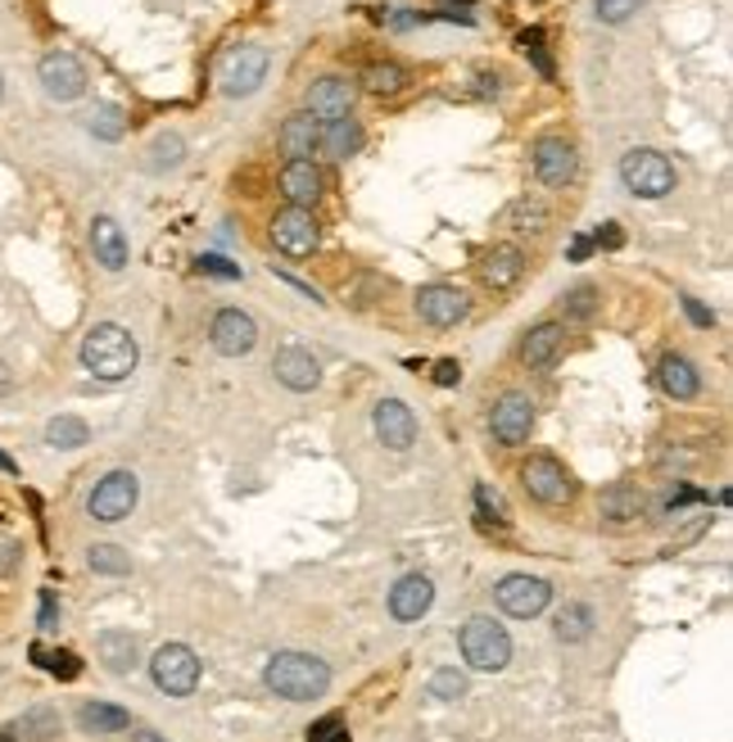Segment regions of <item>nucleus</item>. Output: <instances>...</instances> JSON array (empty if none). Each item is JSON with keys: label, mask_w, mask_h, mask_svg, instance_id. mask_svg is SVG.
I'll return each mask as SVG.
<instances>
[{"label": "nucleus", "mask_w": 733, "mask_h": 742, "mask_svg": "<svg viewBox=\"0 0 733 742\" xmlns=\"http://www.w3.org/2000/svg\"><path fill=\"white\" fill-rule=\"evenodd\" d=\"M136 362H141L136 339L122 331L118 322H100V326L86 331V339H82V367H86L96 381H122V376H132Z\"/></svg>", "instance_id": "f257e3e1"}, {"label": "nucleus", "mask_w": 733, "mask_h": 742, "mask_svg": "<svg viewBox=\"0 0 733 742\" xmlns=\"http://www.w3.org/2000/svg\"><path fill=\"white\" fill-rule=\"evenodd\" d=\"M263 684L286 702H313L331 689V666L313 653H277L263 670Z\"/></svg>", "instance_id": "f03ea898"}, {"label": "nucleus", "mask_w": 733, "mask_h": 742, "mask_svg": "<svg viewBox=\"0 0 733 742\" xmlns=\"http://www.w3.org/2000/svg\"><path fill=\"white\" fill-rule=\"evenodd\" d=\"M457 647H462V657L471 670H503L512 661V638L498 621H489V615H471V621L462 625V634H457Z\"/></svg>", "instance_id": "7ed1b4c3"}, {"label": "nucleus", "mask_w": 733, "mask_h": 742, "mask_svg": "<svg viewBox=\"0 0 733 742\" xmlns=\"http://www.w3.org/2000/svg\"><path fill=\"white\" fill-rule=\"evenodd\" d=\"M621 181L638 200H661L675 191V168H670V159L657 149H629L621 159Z\"/></svg>", "instance_id": "20e7f679"}, {"label": "nucleus", "mask_w": 733, "mask_h": 742, "mask_svg": "<svg viewBox=\"0 0 733 742\" xmlns=\"http://www.w3.org/2000/svg\"><path fill=\"white\" fill-rule=\"evenodd\" d=\"M149 674L168 697H191L200 684V657L191 653L187 643H164L155 661H149Z\"/></svg>", "instance_id": "39448f33"}, {"label": "nucleus", "mask_w": 733, "mask_h": 742, "mask_svg": "<svg viewBox=\"0 0 733 742\" xmlns=\"http://www.w3.org/2000/svg\"><path fill=\"white\" fill-rule=\"evenodd\" d=\"M521 484H526L530 499H539L548 507H562V503L575 499V480L566 476V467L557 457H530L521 467Z\"/></svg>", "instance_id": "423d86ee"}, {"label": "nucleus", "mask_w": 733, "mask_h": 742, "mask_svg": "<svg viewBox=\"0 0 733 742\" xmlns=\"http://www.w3.org/2000/svg\"><path fill=\"white\" fill-rule=\"evenodd\" d=\"M317 240H322V231H317V218L309 208H281L277 218H272V244H277L281 254H290V259H303V254H313L317 250Z\"/></svg>", "instance_id": "0eeeda50"}, {"label": "nucleus", "mask_w": 733, "mask_h": 742, "mask_svg": "<svg viewBox=\"0 0 733 742\" xmlns=\"http://www.w3.org/2000/svg\"><path fill=\"white\" fill-rule=\"evenodd\" d=\"M136 499H141L136 476H132V471H109V476L96 484V493H91V516L105 520V525H113V520H122V516H132Z\"/></svg>", "instance_id": "6e6552de"}, {"label": "nucleus", "mask_w": 733, "mask_h": 742, "mask_svg": "<svg viewBox=\"0 0 733 742\" xmlns=\"http://www.w3.org/2000/svg\"><path fill=\"white\" fill-rule=\"evenodd\" d=\"M489 426H494V440H498V444H507V448L526 444L530 430H534V404H530L526 394L507 390L498 404H494V412H489Z\"/></svg>", "instance_id": "1a4fd4ad"}, {"label": "nucleus", "mask_w": 733, "mask_h": 742, "mask_svg": "<svg viewBox=\"0 0 733 742\" xmlns=\"http://www.w3.org/2000/svg\"><path fill=\"white\" fill-rule=\"evenodd\" d=\"M37 77H41L50 100H77L82 91H86V69H82V59L69 55V50L46 55L41 64H37Z\"/></svg>", "instance_id": "9d476101"}, {"label": "nucleus", "mask_w": 733, "mask_h": 742, "mask_svg": "<svg viewBox=\"0 0 733 742\" xmlns=\"http://www.w3.org/2000/svg\"><path fill=\"white\" fill-rule=\"evenodd\" d=\"M263 77H267V50L263 46H240L223 59V91L227 96H254Z\"/></svg>", "instance_id": "9b49d317"}, {"label": "nucleus", "mask_w": 733, "mask_h": 742, "mask_svg": "<svg viewBox=\"0 0 733 742\" xmlns=\"http://www.w3.org/2000/svg\"><path fill=\"white\" fill-rule=\"evenodd\" d=\"M494 598H498V607L507 615H516V621H530V615H539L548 607L553 589H548L543 579H534V575H507L494 589Z\"/></svg>", "instance_id": "f8f14e48"}, {"label": "nucleus", "mask_w": 733, "mask_h": 742, "mask_svg": "<svg viewBox=\"0 0 733 742\" xmlns=\"http://www.w3.org/2000/svg\"><path fill=\"white\" fill-rule=\"evenodd\" d=\"M213 349L223 358H244L254 345H259V326L250 313H240V308H223L218 318H213Z\"/></svg>", "instance_id": "ddd939ff"}, {"label": "nucleus", "mask_w": 733, "mask_h": 742, "mask_svg": "<svg viewBox=\"0 0 733 742\" xmlns=\"http://www.w3.org/2000/svg\"><path fill=\"white\" fill-rule=\"evenodd\" d=\"M376 440L394 453H408L417 444V417L408 404H399V398H381L376 404Z\"/></svg>", "instance_id": "4468645a"}, {"label": "nucleus", "mask_w": 733, "mask_h": 742, "mask_svg": "<svg viewBox=\"0 0 733 742\" xmlns=\"http://www.w3.org/2000/svg\"><path fill=\"white\" fill-rule=\"evenodd\" d=\"M467 295L462 290H453V286H425L421 295H417V313L431 322V326H440V331H448V326H457L467 318Z\"/></svg>", "instance_id": "2eb2a0df"}, {"label": "nucleus", "mask_w": 733, "mask_h": 742, "mask_svg": "<svg viewBox=\"0 0 733 742\" xmlns=\"http://www.w3.org/2000/svg\"><path fill=\"white\" fill-rule=\"evenodd\" d=\"M353 96H358V91H353L349 77H317V82L309 86V113L322 118V122H331V118H349Z\"/></svg>", "instance_id": "dca6fc26"}, {"label": "nucleus", "mask_w": 733, "mask_h": 742, "mask_svg": "<svg viewBox=\"0 0 733 742\" xmlns=\"http://www.w3.org/2000/svg\"><path fill=\"white\" fill-rule=\"evenodd\" d=\"M534 177L543 185H566L575 177V145L562 136H543L534 145Z\"/></svg>", "instance_id": "f3484780"}, {"label": "nucleus", "mask_w": 733, "mask_h": 742, "mask_svg": "<svg viewBox=\"0 0 733 742\" xmlns=\"http://www.w3.org/2000/svg\"><path fill=\"white\" fill-rule=\"evenodd\" d=\"M435 602V584L425 575H404L399 584L389 589V615L394 621H421Z\"/></svg>", "instance_id": "a211bd4d"}, {"label": "nucleus", "mask_w": 733, "mask_h": 742, "mask_svg": "<svg viewBox=\"0 0 733 742\" xmlns=\"http://www.w3.org/2000/svg\"><path fill=\"white\" fill-rule=\"evenodd\" d=\"M272 371H277V381H281L286 390H295V394H309V390H317V381H322L317 358H313L309 349H295V345L272 358Z\"/></svg>", "instance_id": "6ab92c4d"}, {"label": "nucleus", "mask_w": 733, "mask_h": 742, "mask_svg": "<svg viewBox=\"0 0 733 742\" xmlns=\"http://www.w3.org/2000/svg\"><path fill=\"white\" fill-rule=\"evenodd\" d=\"M521 276H526V254L516 250V244H494L480 263V282L489 290H507V286L521 282Z\"/></svg>", "instance_id": "aec40b11"}, {"label": "nucleus", "mask_w": 733, "mask_h": 742, "mask_svg": "<svg viewBox=\"0 0 733 742\" xmlns=\"http://www.w3.org/2000/svg\"><path fill=\"white\" fill-rule=\"evenodd\" d=\"M281 195H286L295 208L317 204V195H322V172H317V164H313V159H290V164L281 168Z\"/></svg>", "instance_id": "412c9836"}, {"label": "nucleus", "mask_w": 733, "mask_h": 742, "mask_svg": "<svg viewBox=\"0 0 733 742\" xmlns=\"http://www.w3.org/2000/svg\"><path fill=\"white\" fill-rule=\"evenodd\" d=\"M277 145L290 154V159H309V154L322 145V118H313V113H290V118L281 122V132H277Z\"/></svg>", "instance_id": "4be33fe9"}, {"label": "nucleus", "mask_w": 733, "mask_h": 742, "mask_svg": "<svg viewBox=\"0 0 733 742\" xmlns=\"http://www.w3.org/2000/svg\"><path fill=\"white\" fill-rule=\"evenodd\" d=\"M644 489L638 484H611L606 493H602V520L606 525H616V530H625V525H634L638 516H644Z\"/></svg>", "instance_id": "5701e85b"}, {"label": "nucleus", "mask_w": 733, "mask_h": 742, "mask_svg": "<svg viewBox=\"0 0 733 742\" xmlns=\"http://www.w3.org/2000/svg\"><path fill=\"white\" fill-rule=\"evenodd\" d=\"M91 250H96V263L109 267V272H122L128 267V236L113 218H96L91 223Z\"/></svg>", "instance_id": "b1692460"}, {"label": "nucleus", "mask_w": 733, "mask_h": 742, "mask_svg": "<svg viewBox=\"0 0 733 742\" xmlns=\"http://www.w3.org/2000/svg\"><path fill=\"white\" fill-rule=\"evenodd\" d=\"M657 381H661V390H665L670 398H680V404H688V398H697V390H701L697 367H693L688 358H680V354H665V358H661V367H657Z\"/></svg>", "instance_id": "393cba45"}, {"label": "nucleus", "mask_w": 733, "mask_h": 742, "mask_svg": "<svg viewBox=\"0 0 733 742\" xmlns=\"http://www.w3.org/2000/svg\"><path fill=\"white\" fill-rule=\"evenodd\" d=\"M562 339H566V331H562L557 322L534 326V331L526 335V345H521V362H526V367H548V362L562 354Z\"/></svg>", "instance_id": "a878e982"}, {"label": "nucleus", "mask_w": 733, "mask_h": 742, "mask_svg": "<svg viewBox=\"0 0 733 742\" xmlns=\"http://www.w3.org/2000/svg\"><path fill=\"white\" fill-rule=\"evenodd\" d=\"M358 145H362V128H358L353 118L322 122V145L317 149H326L331 159H349V154H358Z\"/></svg>", "instance_id": "bb28decb"}, {"label": "nucleus", "mask_w": 733, "mask_h": 742, "mask_svg": "<svg viewBox=\"0 0 733 742\" xmlns=\"http://www.w3.org/2000/svg\"><path fill=\"white\" fill-rule=\"evenodd\" d=\"M77 725L86 729V733H122L132 725V716L122 706H109V702H86L82 710H77Z\"/></svg>", "instance_id": "cd10ccee"}, {"label": "nucleus", "mask_w": 733, "mask_h": 742, "mask_svg": "<svg viewBox=\"0 0 733 742\" xmlns=\"http://www.w3.org/2000/svg\"><path fill=\"white\" fill-rule=\"evenodd\" d=\"M100 661L113 670V674H128L136 666V638L132 634H100Z\"/></svg>", "instance_id": "c85d7f7f"}, {"label": "nucleus", "mask_w": 733, "mask_h": 742, "mask_svg": "<svg viewBox=\"0 0 733 742\" xmlns=\"http://www.w3.org/2000/svg\"><path fill=\"white\" fill-rule=\"evenodd\" d=\"M503 227L507 231H543L548 227V204L543 200H516V204H507Z\"/></svg>", "instance_id": "c756f323"}, {"label": "nucleus", "mask_w": 733, "mask_h": 742, "mask_svg": "<svg viewBox=\"0 0 733 742\" xmlns=\"http://www.w3.org/2000/svg\"><path fill=\"white\" fill-rule=\"evenodd\" d=\"M55 733H59V716L46 706L27 710V716L14 725V742H55Z\"/></svg>", "instance_id": "7c9ffc66"}, {"label": "nucleus", "mask_w": 733, "mask_h": 742, "mask_svg": "<svg viewBox=\"0 0 733 742\" xmlns=\"http://www.w3.org/2000/svg\"><path fill=\"white\" fill-rule=\"evenodd\" d=\"M362 86L372 91V96H399L408 86V73L399 64H366L362 69Z\"/></svg>", "instance_id": "2f4dec72"}, {"label": "nucleus", "mask_w": 733, "mask_h": 742, "mask_svg": "<svg viewBox=\"0 0 733 742\" xmlns=\"http://www.w3.org/2000/svg\"><path fill=\"white\" fill-rule=\"evenodd\" d=\"M86 440H91V430L82 417H55L46 426V444H55V448H82Z\"/></svg>", "instance_id": "473e14b6"}, {"label": "nucleus", "mask_w": 733, "mask_h": 742, "mask_svg": "<svg viewBox=\"0 0 733 742\" xmlns=\"http://www.w3.org/2000/svg\"><path fill=\"white\" fill-rule=\"evenodd\" d=\"M589 634H593V611L585 602H570L557 615V638L562 643H579V638H589Z\"/></svg>", "instance_id": "72a5a7b5"}, {"label": "nucleus", "mask_w": 733, "mask_h": 742, "mask_svg": "<svg viewBox=\"0 0 733 742\" xmlns=\"http://www.w3.org/2000/svg\"><path fill=\"white\" fill-rule=\"evenodd\" d=\"M86 128L96 132L100 141H118L122 132H128V122H122L118 105H96V109H91V118H86Z\"/></svg>", "instance_id": "f704fd0d"}, {"label": "nucleus", "mask_w": 733, "mask_h": 742, "mask_svg": "<svg viewBox=\"0 0 733 742\" xmlns=\"http://www.w3.org/2000/svg\"><path fill=\"white\" fill-rule=\"evenodd\" d=\"M33 661H37L41 670H50L55 679H77V674H82V661H77V653H64V647H59V653H46V647H33Z\"/></svg>", "instance_id": "c9c22d12"}, {"label": "nucleus", "mask_w": 733, "mask_h": 742, "mask_svg": "<svg viewBox=\"0 0 733 742\" xmlns=\"http://www.w3.org/2000/svg\"><path fill=\"white\" fill-rule=\"evenodd\" d=\"M86 562H91V571H100V575H128L132 571V562L113 543H96V548L86 552Z\"/></svg>", "instance_id": "e433bc0d"}, {"label": "nucleus", "mask_w": 733, "mask_h": 742, "mask_svg": "<svg viewBox=\"0 0 733 742\" xmlns=\"http://www.w3.org/2000/svg\"><path fill=\"white\" fill-rule=\"evenodd\" d=\"M521 50L534 59V69L543 77H553V59H548V46H543V27H526V33H521Z\"/></svg>", "instance_id": "4c0bfd02"}, {"label": "nucleus", "mask_w": 733, "mask_h": 742, "mask_svg": "<svg viewBox=\"0 0 733 742\" xmlns=\"http://www.w3.org/2000/svg\"><path fill=\"white\" fill-rule=\"evenodd\" d=\"M648 0H598V23H629Z\"/></svg>", "instance_id": "58836bf2"}, {"label": "nucleus", "mask_w": 733, "mask_h": 742, "mask_svg": "<svg viewBox=\"0 0 733 742\" xmlns=\"http://www.w3.org/2000/svg\"><path fill=\"white\" fill-rule=\"evenodd\" d=\"M476 507L484 512V520H494V525H507V520H512V516H507V503H503L489 484H476Z\"/></svg>", "instance_id": "ea45409f"}, {"label": "nucleus", "mask_w": 733, "mask_h": 742, "mask_svg": "<svg viewBox=\"0 0 733 742\" xmlns=\"http://www.w3.org/2000/svg\"><path fill=\"white\" fill-rule=\"evenodd\" d=\"M431 693L444 697V702L462 697V693H467V674H462V670H440V674L431 679Z\"/></svg>", "instance_id": "a19ab883"}, {"label": "nucleus", "mask_w": 733, "mask_h": 742, "mask_svg": "<svg viewBox=\"0 0 733 742\" xmlns=\"http://www.w3.org/2000/svg\"><path fill=\"white\" fill-rule=\"evenodd\" d=\"M309 742H349V729H345L340 716H326V720H317L309 729Z\"/></svg>", "instance_id": "79ce46f5"}, {"label": "nucleus", "mask_w": 733, "mask_h": 742, "mask_svg": "<svg viewBox=\"0 0 733 742\" xmlns=\"http://www.w3.org/2000/svg\"><path fill=\"white\" fill-rule=\"evenodd\" d=\"M195 267H200L204 276H218V282H240V267L227 263V259H218V254H204Z\"/></svg>", "instance_id": "37998d69"}, {"label": "nucleus", "mask_w": 733, "mask_h": 742, "mask_svg": "<svg viewBox=\"0 0 733 742\" xmlns=\"http://www.w3.org/2000/svg\"><path fill=\"white\" fill-rule=\"evenodd\" d=\"M593 299H598V290H593V286H575V290L566 295L570 318H589V313H593Z\"/></svg>", "instance_id": "c03bdc74"}, {"label": "nucleus", "mask_w": 733, "mask_h": 742, "mask_svg": "<svg viewBox=\"0 0 733 742\" xmlns=\"http://www.w3.org/2000/svg\"><path fill=\"white\" fill-rule=\"evenodd\" d=\"M181 136H159L155 141V168H164V164H181Z\"/></svg>", "instance_id": "a18cd8bd"}, {"label": "nucleus", "mask_w": 733, "mask_h": 742, "mask_svg": "<svg viewBox=\"0 0 733 742\" xmlns=\"http://www.w3.org/2000/svg\"><path fill=\"white\" fill-rule=\"evenodd\" d=\"M457 381H462V367H457L453 358H444V362L435 367V385H444V390H448V385H457Z\"/></svg>", "instance_id": "49530a36"}, {"label": "nucleus", "mask_w": 733, "mask_h": 742, "mask_svg": "<svg viewBox=\"0 0 733 742\" xmlns=\"http://www.w3.org/2000/svg\"><path fill=\"white\" fill-rule=\"evenodd\" d=\"M59 625V602H55V594L46 589L41 594V630H55Z\"/></svg>", "instance_id": "de8ad7c7"}, {"label": "nucleus", "mask_w": 733, "mask_h": 742, "mask_svg": "<svg viewBox=\"0 0 733 742\" xmlns=\"http://www.w3.org/2000/svg\"><path fill=\"white\" fill-rule=\"evenodd\" d=\"M598 244H602V250H621V244H625V231H621L616 223H606V227L598 231Z\"/></svg>", "instance_id": "09e8293b"}, {"label": "nucleus", "mask_w": 733, "mask_h": 742, "mask_svg": "<svg viewBox=\"0 0 733 742\" xmlns=\"http://www.w3.org/2000/svg\"><path fill=\"white\" fill-rule=\"evenodd\" d=\"M684 313H688L697 326H716V313H711V308H701L697 299H684Z\"/></svg>", "instance_id": "8fccbe9b"}, {"label": "nucleus", "mask_w": 733, "mask_h": 742, "mask_svg": "<svg viewBox=\"0 0 733 742\" xmlns=\"http://www.w3.org/2000/svg\"><path fill=\"white\" fill-rule=\"evenodd\" d=\"M589 250H593V240H589V236H575V240H570V263L589 259Z\"/></svg>", "instance_id": "3c124183"}, {"label": "nucleus", "mask_w": 733, "mask_h": 742, "mask_svg": "<svg viewBox=\"0 0 733 742\" xmlns=\"http://www.w3.org/2000/svg\"><path fill=\"white\" fill-rule=\"evenodd\" d=\"M14 390V371H10V362L5 358H0V398H5Z\"/></svg>", "instance_id": "603ef678"}, {"label": "nucleus", "mask_w": 733, "mask_h": 742, "mask_svg": "<svg viewBox=\"0 0 733 742\" xmlns=\"http://www.w3.org/2000/svg\"><path fill=\"white\" fill-rule=\"evenodd\" d=\"M10 566H14V543L0 548V571H10Z\"/></svg>", "instance_id": "864d4df0"}, {"label": "nucleus", "mask_w": 733, "mask_h": 742, "mask_svg": "<svg viewBox=\"0 0 733 742\" xmlns=\"http://www.w3.org/2000/svg\"><path fill=\"white\" fill-rule=\"evenodd\" d=\"M0 471H10V476H14V471H19V467H14V457H5V453H0Z\"/></svg>", "instance_id": "5fc2aeb1"}, {"label": "nucleus", "mask_w": 733, "mask_h": 742, "mask_svg": "<svg viewBox=\"0 0 733 742\" xmlns=\"http://www.w3.org/2000/svg\"><path fill=\"white\" fill-rule=\"evenodd\" d=\"M132 742H164V738H159V733H136Z\"/></svg>", "instance_id": "6e6d98bb"}, {"label": "nucleus", "mask_w": 733, "mask_h": 742, "mask_svg": "<svg viewBox=\"0 0 733 742\" xmlns=\"http://www.w3.org/2000/svg\"><path fill=\"white\" fill-rule=\"evenodd\" d=\"M0 742H14V733H0Z\"/></svg>", "instance_id": "4d7b16f0"}, {"label": "nucleus", "mask_w": 733, "mask_h": 742, "mask_svg": "<svg viewBox=\"0 0 733 742\" xmlns=\"http://www.w3.org/2000/svg\"><path fill=\"white\" fill-rule=\"evenodd\" d=\"M0 96H5V82H0Z\"/></svg>", "instance_id": "13d9d810"}, {"label": "nucleus", "mask_w": 733, "mask_h": 742, "mask_svg": "<svg viewBox=\"0 0 733 742\" xmlns=\"http://www.w3.org/2000/svg\"><path fill=\"white\" fill-rule=\"evenodd\" d=\"M467 5H471V0H467Z\"/></svg>", "instance_id": "bf43d9fd"}]
</instances>
